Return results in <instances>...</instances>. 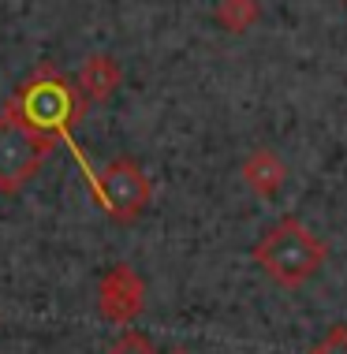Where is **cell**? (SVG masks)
Listing matches in <instances>:
<instances>
[{
  "label": "cell",
  "mask_w": 347,
  "mask_h": 354,
  "mask_svg": "<svg viewBox=\"0 0 347 354\" xmlns=\"http://www.w3.org/2000/svg\"><path fill=\"white\" fill-rule=\"evenodd\" d=\"M8 104H12L34 131H42V135H49L56 142L60 138L71 142V127L79 123L86 101L60 71L49 68V64H42V68L12 93Z\"/></svg>",
  "instance_id": "obj_1"
},
{
  "label": "cell",
  "mask_w": 347,
  "mask_h": 354,
  "mask_svg": "<svg viewBox=\"0 0 347 354\" xmlns=\"http://www.w3.org/2000/svg\"><path fill=\"white\" fill-rule=\"evenodd\" d=\"M254 261L262 265L269 280H276L281 287H303L321 269L325 243L299 220H281L254 246Z\"/></svg>",
  "instance_id": "obj_2"
},
{
  "label": "cell",
  "mask_w": 347,
  "mask_h": 354,
  "mask_svg": "<svg viewBox=\"0 0 347 354\" xmlns=\"http://www.w3.org/2000/svg\"><path fill=\"white\" fill-rule=\"evenodd\" d=\"M56 138L42 135L26 123L12 104L0 112V194H15L42 171Z\"/></svg>",
  "instance_id": "obj_3"
},
{
  "label": "cell",
  "mask_w": 347,
  "mask_h": 354,
  "mask_svg": "<svg viewBox=\"0 0 347 354\" xmlns=\"http://www.w3.org/2000/svg\"><path fill=\"white\" fill-rule=\"evenodd\" d=\"M86 187L94 190V198L101 202L105 213L112 220H120V224L134 220L153 198L146 171L134 160H109L101 171H86Z\"/></svg>",
  "instance_id": "obj_4"
},
{
  "label": "cell",
  "mask_w": 347,
  "mask_h": 354,
  "mask_svg": "<svg viewBox=\"0 0 347 354\" xmlns=\"http://www.w3.org/2000/svg\"><path fill=\"white\" fill-rule=\"evenodd\" d=\"M98 306L112 324H127L142 310V280L131 265H112L98 287Z\"/></svg>",
  "instance_id": "obj_5"
},
{
  "label": "cell",
  "mask_w": 347,
  "mask_h": 354,
  "mask_svg": "<svg viewBox=\"0 0 347 354\" xmlns=\"http://www.w3.org/2000/svg\"><path fill=\"white\" fill-rule=\"evenodd\" d=\"M120 79H123L120 64L105 53H94V56H86L75 90L82 93V101H109L116 93V86H120Z\"/></svg>",
  "instance_id": "obj_6"
},
{
  "label": "cell",
  "mask_w": 347,
  "mask_h": 354,
  "mask_svg": "<svg viewBox=\"0 0 347 354\" xmlns=\"http://www.w3.org/2000/svg\"><path fill=\"white\" fill-rule=\"evenodd\" d=\"M243 179H247V187L254 190V194L273 198V194H281V187L287 179V168L273 149H254V153H247V160H243Z\"/></svg>",
  "instance_id": "obj_7"
},
{
  "label": "cell",
  "mask_w": 347,
  "mask_h": 354,
  "mask_svg": "<svg viewBox=\"0 0 347 354\" xmlns=\"http://www.w3.org/2000/svg\"><path fill=\"white\" fill-rule=\"evenodd\" d=\"M258 15H262L258 0H220L217 4V23L224 26V30H231V34L250 30V26L258 23Z\"/></svg>",
  "instance_id": "obj_8"
},
{
  "label": "cell",
  "mask_w": 347,
  "mask_h": 354,
  "mask_svg": "<svg viewBox=\"0 0 347 354\" xmlns=\"http://www.w3.org/2000/svg\"><path fill=\"white\" fill-rule=\"evenodd\" d=\"M310 354H347V328H344V324H336V328L317 343Z\"/></svg>",
  "instance_id": "obj_9"
},
{
  "label": "cell",
  "mask_w": 347,
  "mask_h": 354,
  "mask_svg": "<svg viewBox=\"0 0 347 354\" xmlns=\"http://www.w3.org/2000/svg\"><path fill=\"white\" fill-rule=\"evenodd\" d=\"M109 354H157V351H153V343H150V339H142L139 332H127V336L116 343Z\"/></svg>",
  "instance_id": "obj_10"
}]
</instances>
